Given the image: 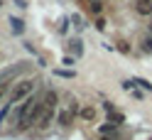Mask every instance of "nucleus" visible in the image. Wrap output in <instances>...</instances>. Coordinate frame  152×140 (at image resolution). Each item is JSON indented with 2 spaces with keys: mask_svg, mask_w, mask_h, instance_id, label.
<instances>
[{
  "mask_svg": "<svg viewBox=\"0 0 152 140\" xmlns=\"http://www.w3.org/2000/svg\"><path fill=\"white\" fill-rule=\"evenodd\" d=\"M142 52H152V37H145V42H142Z\"/></svg>",
  "mask_w": 152,
  "mask_h": 140,
  "instance_id": "9d476101",
  "label": "nucleus"
},
{
  "mask_svg": "<svg viewBox=\"0 0 152 140\" xmlns=\"http://www.w3.org/2000/svg\"><path fill=\"white\" fill-rule=\"evenodd\" d=\"M132 84H137V86H142L145 91H152V84H150V81H145V79H132Z\"/></svg>",
  "mask_w": 152,
  "mask_h": 140,
  "instance_id": "6e6552de",
  "label": "nucleus"
},
{
  "mask_svg": "<svg viewBox=\"0 0 152 140\" xmlns=\"http://www.w3.org/2000/svg\"><path fill=\"white\" fill-rule=\"evenodd\" d=\"M123 120H125V118H123V113H113V125H118V123H123Z\"/></svg>",
  "mask_w": 152,
  "mask_h": 140,
  "instance_id": "f8f14e48",
  "label": "nucleus"
},
{
  "mask_svg": "<svg viewBox=\"0 0 152 140\" xmlns=\"http://www.w3.org/2000/svg\"><path fill=\"white\" fill-rule=\"evenodd\" d=\"M10 25H12L15 32H22V22H20V20H10Z\"/></svg>",
  "mask_w": 152,
  "mask_h": 140,
  "instance_id": "9b49d317",
  "label": "nucleus"
},
{
  "mask_svg": "<svg viewBox=\"0 0 152 140\" xmlns=\"http://www.w3.org/2000/svg\"><path fill=\"white\" fill-rule=\"evenodd\" d=\"M79 116H81V120H86V123H91V120L96 118V108H93V106H83V108L79 111Z\"/></svg>",
  "mask_w": 152,
  "mask_h": 140,
  "instance_id": "39448f33",
  "label": "nucleus"
},
{
  "mask_svg": "<svg viewBox=\"0 0 152 140\" xmlns=\"http://www.w3.org/2000/svg\"><path fill=\"white\" fill-rule=\"evenodd\" d=\"M0 7H3V0H0Z\"/></svg>",
  "mask_w": 152,
  "mask_h": 140,
  "instance_id": "2eb2a0df",
  "label": "nucleus"
},
{
  "mask_svg": "<svg viewBox=\"0 0 152 140\" xmlns=\"http://www.w3.org/2000/svg\"><path fill=\"white\" fill-rule=\"evenodd\" d=\"M118 44H120V52H125V54L130 52V47H128V42H118Z\"/></svg>",
  "mask_w": 152,
  "mask_h": 140,
  "instance_id": "ddd939ff",
  "label": "nucleus"
},
{
  "mask_svg": "<svg viewBox=\"0 0 152 140\" xmlns=\"http://www.w3.org/2000/svg\"><path fill=\"white\" fill-rule=\"evenodd\" d=\"M88 10H91L93 15H101V10H103V5H101V0H98V3H88Z\"/></svg>",
  "mask_w": 152,
  "mask_h": 140,
  "instance_id": "0eeeda50",
  "label": "nucleus"
},
{
  "mask_svg": "<svg viewBox=\"0 0 152 140\" xmlns=\"http://www.w3.org/2000/svg\"><path fill=\"white\" fill-rule=\"evenodd\" d=\"M74 116H76V111H71V108H64V111H59V116H56V123L66 128V125H71Z\"/></svg>",
  "mask_w": 152,
  "mask_h": 140,
  "instance_id": "f03ea898",
  "label": "nucleus"
},
{
  "mask_svg": "<svg viewBox=\"0 0 152 140\" xmlns=\"http://www.w3.org/2000/svg\"><path fill=\"white\" fill-rule=\"evenodd\" d=\"M135 12L137 15H152V0H137L135 3Z\"/></svg>",
  "mask_w": 152,
  "mask_h": 140,
  "instance_id": "20e7f679",
  "label": "nucleus"
},
{
  "mask_svg": "<svg viewBox=\"0 0 152 140\" xmlns=\"http://www.w3.org/2000/svg\"><path fill=\"white\" fill-rule=\"evenodd\" d=\"M34 91V79H22V81H17L12 91H10V106L15 103H22V101H27V96Z\"/></svg>",
  "mask_w": 152,
  "mask_h": 140,
  "instance_id": "f257e3e1",
  "label": "nucleus"
},
{
  "mask_svg": "<svg viewBox=\"0 0 152 140\" xmlns=\"http://www.w3.org/2000/svg\"><path fill=\"white\" fill-rule=\"evenodd\" d=\"M96 27H98V30H106V22H103L101 17H98V20H96Z\"/></svg>",
  "mask_w": 152,
  "mask_h": 140,
  "instance_id": "4468645a",
  "label": "nucleus"
},
{
  "mask_svg": "<svg viewBox=\"0 0 152 140\" xmlns=\"http://www.w3.org/2000/svg\"><path fill=\"white\" fill-rule=\"evenodd\" d=\"M56 101H59L56 91H47V96H44V106H47V108H56Z\"/></svg>",
  "mask_w": 152,
  "mask_h": 140,
  "instance_id": "423d86ee",
  "label": "nucleus"
},
{
  "mask_svg": "<svg viewBox=\"0 0 152 140\" xmlns=\"http://www.w3.org/2000/svg\"><path fill=\"white\" fill-rule=\"evenodd\" d=\"M115 128H118V125H113V123H110V125H101L98 133H101V135H108V133H115Z\"/></svg>",
  "mask_w": 152,
  "mask_h": 140,
  "instance_id": "1a4fd4ad",
  "label": "nucleus"
},
{
  "mask_svg": "<svg viewBox=\"0 0 152 140\" xmlns=\"http://www.w3.org/2000/svg\"><path fill=\"white\" fill-rule=\"evenodd\" d=\"M54 118H56V108H44V113L39 118V128H49Z\"/></svg>",
  "mask_w": 152,
  "mask_h": 140,
  "instance_id": "7ed1b4c3",
  "label": "nucleus"
}]
</instances>
